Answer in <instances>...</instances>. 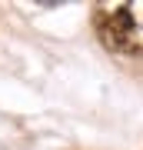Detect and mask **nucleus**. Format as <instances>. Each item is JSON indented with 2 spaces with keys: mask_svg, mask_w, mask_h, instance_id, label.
I'll return each mask as SVG.
<instances>
[{
  "mask_svg": "<svg viewBox=\"0 0 143 150\" xmlns=\"http://www.w3.org/2000/svg\"><path fill=\"white\" fill-rule=\"evenodd\" d=\"M93 27L103 47L113 54L143 57V0H120V4H97Z\"/></svg>",
  "mask_w": 143,
  "mask_h": 150,
  "instance_id": "nucleus-1",
  "label": "nucleus"
}]
</instances>
